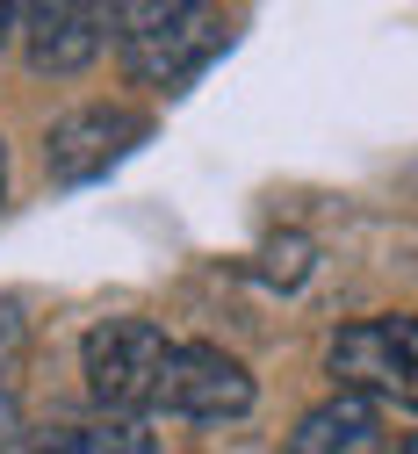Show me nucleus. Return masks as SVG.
I'll use <instances>...</instances> for the list:
<instances>
[{"label": "nucleus", "instance_id": "obj_5", "mask_svg": "<svg viewBox=\"0 0 418 454\" xmlns=\"http://www.w3.org/2000/svg\"><path fill=\"white\" fill-rule=\"evenodd\" d=\"M159 411L173 419H202V426H224V419H246L253 411V375L238 368L224 347H173V368H166V396Z\"/></svg>", "mask_w": 418, "mask_h": 454}, {"label": "nucleus", "instance_id": "obj_7", "mask_svg": "<svg viewBox=\"0 0 418 454\" xmlns=\"http://www.w3.org/2000/svg\"><path fill=\"white\" fill-rule=\"evenodd\" d=\"M390 440H383V419H375V404L368 396H332V404H318V411H304V426L288 433V454H383Z\"/></svg>", "mask_w": 418, "mask_h": 454}, {"label": "nucleus", "instance_id": "obj_10", "mask_svg": "<svg viewBox=\"0 0 418 454\" xmlns=\"http://www.w3.org/2000/svg\"><path fill=\"white\" fill-rule=\"evenodd\" d=\"M0 195H8V152H0Z\"/></svg>", "mask_w": 418, "mask_h": 454}, {"label": "nucleus", "instance_id": "obj_1", "mask_svg": "<svg viewBox=\"0 0 418 454\" xmlns=\"http://www.w3.org/2000/svg\"><path fill=\"white\" fill-rule=\"evenodd\" d=\"M115 51L145 87H188L209 59L231 51V15L224 8H195V0H138V8H108Z\"/></svg>", "mask_w": 418, "mask_h": 454}, {"label": "nucleus", "instance_id": "obj_3", "mask_svg": "<svg viewBox=\"0 0 418 454\" xmlns=\"http://www.w3.org/2000/svg\"><path fill=\"white\" fill-rule=\"evenodd\" d=\"M325 368L346 396L368 404H411L418 411V317H361L332 339Z\"/></svg>", "mask_w": 418, "mask_h": 454}, {"label": "nucleus", "instance_id": "obj_6", "mask_svg": "<svg viewBox=\"0 0 418 454\" xmlns=\"http://www.w3.org/2000/svg\"><path fill=\"white\" fill-rule=\"evenodd\" d=\"M108 36V8H22V43L36 73H80Z\"/></svg>", "mask_w": 418, "mask_h": 454}, {"label": "nucleus", "instance_id": "obj_9", "mask_svg": "<svg viewBox=\"0 0 418 454\" xmlns=\"http://www.w3.org/2000/svg\"><path fill=\"white\" fill-rule=\"evenodd\" d=\"M15 22H22V15H15V8H8V0H0V36H8V29H15Z\"/></svg>", "mask_w": 418, "mask_h": 454}, {"label": "nucleus", "instance_id": "obj_4", "mask_svg": "<svg viewBox=\"0 0 418 454\" xmlns=\"http://www.w3.org/2000/svg\"><path fill=\"white\" fill-rule=\"evenodd\" d=\"M152 137V116H138V108H73L66 123H51V145H43V166H51V181L58 188H87L101 181L115 159H130L138 145Z\"/></svg>", "mask_w": 418, "mask_h": 454}, {"label": "nucleus", "instance_id": "obj_2", "mask_svg": "<svg viewBox=\"0 0 418 454\" xmlns=\"http://www.w3.org/2000/svg\"><path fill=\"white\" fill-rule=\"evenodd\" d=\"M173 347L152 317H101L80 347V368H87V389L108 419H152L159 396H166V368H173Z\"/></svg>", "mask_w": 418, "mask_h": 454}, {"label": "nucleus", "instance_id": "obj_8", "mask_svg": "<svg viewBox=\"0 0 418 454\" xmlns=\"http://www.w3.org/2000/svg\"><path fill=\"white\" fill-rule=\"evenodd\" d=\"M36 454H152V433H145V419H94V426L51 433Z\"/></svg>", "mask_w": 418, "mask_h": 454}, {"label": "nucleus", "instance_id": "obj_11", "mask_svg": "<svg viewBox=\"0 0 418 454\" xmlns=\"http://www.w3.org/2000/svg\"><path fill=\"white\" fill-rule=\"evenodd\" d=\"M404 454H418V440H404Z\"/></svg>", "mask_w": 418, "mask_h": 454}]
</instances>
